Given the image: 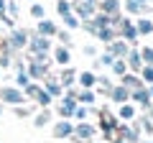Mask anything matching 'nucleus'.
<instances>
[{"instance_id": "nucleus-1", "label": "nucleus", "mask_w": 153, "mask_h": 143, "mask_svg": "<svg viewBox=\"0 0 153 143\" xmlns=\"http://www.w3.org/2000/svg\"><path fill=\"white\" fill-rule=\"evenodd\" d=\"M0 97L5 100V102H23L26 95H23L21 89H16V87H3L0 89Z\"/></svg>"}, {"instance_id": "nucleus-2", "label": "nucleus", "mask_w": 153, "mask_h": 143, "mask_svg": "<svg viewBox=\"0 0 153 143\" xmlns=\"http://www.w3.org/2000/svg\"><path fill=\"white\" fill-rule=\"evenodd\" d=\"M8 44H10V49H23V46L28 44V33L23 31V28H18V31H13L10 33V41H8Z\"/></svg>"}, {"instance_id": "nucleus-3", "label": "nucleus", "mask_w": 153, "mask_h": 143, "mask_svg": "<svg viewBox=\"0 0 153 143\" xmlns=\"http://www.w3.org/2000/svg\"><path fill=\"white\" fill-rule=\"evenodd\" d=\"M49 46H51L49 39H46V36H41V33L31 39V51H33V54H46V51H49Z\"/></svg>"}, {"instance_id": "nucleus-4", "label": "nucleus", "mask_w": 153, "mask_h": 143, "mask_svg": "<svg viewBox=\"0 0 153 143\" xmlns=\"http://www.w3.org/2000/svg\"><path fill=\"white\" fill-rule=\"evenodd\" d=\"M71 8L79 13V18H92V16H94V3H89V0H82V3H71Z\"/></svg>"}, {"instance_id": "nucleus-5", "label": "nucleus", "mask_w": 153, "mask_h": 143, "mask_svg": "<svg viewBox=\"0 0 153 143\" xmlns=\"http://www.w3.org/2000/svg\"><path fill=\"white\" fill-rule=\"evenodd\" d=\"M110 54H112L115 59L128 56V44H125V41H110Z\"/></svg>"}, {"instance_id": "nucleus-6", "label": "nucleus", "mask_w": 153, "mask_h": 143, "mask_svg": "<svg viewBox=\"0 0 153 143\" xmlns=\"http://www.w3.org/2000/svg\"><path fill=\"white\" fill-rule=\"evenodd\" d=\"M125 10L133 13V16H138V13H146L148 5H146V0H125Z\"/></svg>"}, {"instance_id": "nucleus-7", "label": "nucleus", "mask_w": 153, "mask_h": 143, "mask_svg": "<svg viewBox=\"0 0 153 143\" xmlns=\"http://www.w3.org/2000/svg\"><path fill=\"white\" fill-rule=\"evenodd\" d=\"M38 33L46 36V39H49V36H56V26L51 21H46V18H41V21H38Z\"/></svg>"}, {"instance_id": "nucleus-8", "label": "nucleus", "mask_w": 153, "mask_h": 143, "mask_svg": "<svg viewBox=\"0 0 153 143\" xmlns=\"http://www.w3.org/2000/svg\"><path fill=\"white\" fill-rule=\"evenodd\" d=\"M71 133H74V128H71L66 120H61V123H56V125H54V136L56 138H66V136H71Z\"/></svg>"}, {"instance_id": "nucleus-9", "label": "nucleus", "mask_w": 153, "mask_h": 143, "mask_svg": "<svg viewBox=\"0 0 153 143\" xmlns=\"http://www.w3.org/2000/svg\"><path fill=\"white\" fill-rule=\"evenodd\" d=\"M110 97H112L115 102H125V100L130 97V89H128V87H123V84H120V87L110 89Z\"/></svg>"}, {"instance_id": "nucleus-10", "label": "nucleus", "mask_w": 153, "mask_h": 143, "mask_svg": "<svg viewBox=\"0 0 153 143\" xmlns=\"http://www.w3.org/2000/svg\"><path fill=\"white\" fill-rule=\"evenodd\" d=\"M28 74H31L33 79L44 77V74H46V66H44V61H36V59H33V61H31V66H28Z\"/></svg>"}, {"instance_id": "nucleus-11", "label": "nucleus", "mask_w": 153, "mask_h": 143, "mask_svg": "<svg viewBox=\"0 0 153 143\" xmlns=\"http://www.w3.org/2000/svg\"><path fill=\"white\" fill-rule=\"evenodd\" d=\"M128 66H130V69H143V56L138 54V51H128Z\"/></svg>"}, {"instance_id": "nucleus-12", "label": "nucleus", "mask_w": 153, "mask_h": 143, "mask_svg": "<svg viewBox=\"0 0 153 143\" xmlns=\"http://www.w3.org/2000/svg\"><path fill=\"white\" fill-rule=\"evenodd\" d=\"M135 31H138V36H148V33L153 31V21H148V18H140V21L135 23Z\"/></svg>"}, {"instance_id": "nucleus-13", "label": "nucleus", "mask_w": 153, "mask_h": 143, "mask_svg": "<svg viewBox=\"0 0 153 143\" xmlns=\"http://www.w3.org/2000/svg\"><path fill=\"white\" fill-rule=\"evenodd\" d=\"M133 100H135V102H140L143 107H146L148 102H151V95H148V89H133Z\"/></svg>"}, {"instance_id": "nucleus-14", "label": "nucleus", "mask_w": 153, "mask_h": 143, "mask_svg": "<svg viewBox=\"0 0 153 143\" xmlns=\"http://www.w3.org/2000/svg\"><path fill=\"white\" fill-rule=\"evenodd\" d=\"M123 87H128V89H140L143 87V82L138 77H130V74H123Z\"/></svg>"}, {"instance_id": "nucleus-15", "label": "nucleus", "mask_w": 153, "mask_h": 143, "mask_svg": "<svg viewBox=\"0 0 153 143\" xmlns=\"http://www.w3.org/2000/svg\"><path fill=\"white\" fill-rule=\"evenodd\" d=\"M74 136H76V138H89V136H94V128L87 125V123H82V125L74 128Z\"/></svg>"}, {"instance_id": "nucleus-16", "label": "nucleus", "mask_w": 153, "mask_h": 143, "mask_svg": "<svg viewBox=\"0 0 153 143\" xmlns=\"http://www.w3.org/2000/svg\"><path fill=\"white\" fill-rule=\"evenodd\" d=\"M54 59L59 61V64H69V59H71V56H69V49H64V46H59V49L54 51Z\"/></svg>"}, {"instance_id": "nucleus-17", "label": "nucleus", "mask_w": 153, "mask_h": 143, "mask_svg": "<svg viewBox=\"0 0 153 143\" xmlns=\"http://www.w3.org/2000/svg\"><path fill=\"white\" fill-rule=\"evenodd\" d=\"M46 92H49L51 97H61V84L56 82V79H49V82H46Z\"/></svg>"}, {"instance_id": "nucleus-18", "label": "nucleus", "mask_w": 153, "mask_h": 143, "mask_svg": "<svg viewBox=\"0 0 153 143\" xmlns=\"http://www.w3.org/2000/svg\"><path fill=\"white\" fill-rule=\"evenodd\" d=\"M112 74H117V77L128 74V64H125L123 59H115V61H112Z\"/></svg>"}, {"instance_id": "nucleus-19", "label": "nucleus", "mask_w": 153, "mask_h": 143, "mask_svg": "<svg viewBox=\"0 0 153 143\" xmlns=\"http://www.w3.org/2000/svg\"><path fill=\"white\" fill-rule=\"evenodd\" d=\"M117 8H120V0H105V3H102V10L107 13V16L117 13Z\"/></svg>"}, {"instance_id": "nucleus-20", "label": "nucleus", "mask_w": 153, "mask_h": 143, "mask_svg": "<svg viewBox=\"0 0 153 143\" xmlns=\"http://www.w3.org/2000/svg\"><path fill=\"white\" fill-rule=\"evenodd\" d=\"M56 10H59V16H61V18H64V16H69L71 3H69V0H59V3H56Z\"/></svg>"}, {"instance_id": "nucleus-21", "label": "nucleus", "mask_w": 153, "mask_h": 143, "mask_svg": "<svg viewBox=\"0 0 153 143\" xmlns=\"http://www.w3.org/2000/svg\"><path fill=\"white\" fill-rule=\"evenodd\" d=\"M79 82H82V84H84V87H92V84H94V82H97V77H94L92 72H84L82 77H79Z\"/></svg>"}, {"instance_id": "nucleus-22", "label": "nucleus", "mask_w": 153, "mask_h": 143, "mask_svg": "<svg viewBox=\"0 0 153 143\" xmlns=\"http://www.w3.org/2000/svg\"><path fill=\"white\" fill-rule=\"evenodd\" d=\"M44 5H38V3H33V5H31V16L33 18H38V21H41V18H44Z\"/></svg>"}, {"instance_id": "nucleus-23", "label": "nucleus", "mask_w": 153, "mask_h": 143, "mask_svg": "<svg viewBox=\"0 0 153 143\" xmlns=\"http://www.w3.org/2000/svg\"><path fill=\"white\" fill-rule=\"evenodd\" d=\"M64 23H66V28H76V26H79V18L69 13V16H64Z\"/></svg>"}, {"instance_id": "nucleus-24", "label": "nucleus", "mask_w": 153, "mask_h": 143, "mask_svg": "<svg viewBox=\"0 0 153 143\" xmlns=\"http://www.w3.org/2000/svg\"><path fill=\"white\" fill-rule=\"evenodd\" d=\"M133 115H135V110H133L130 105H123V107H120V118H125V120H128V118H133Z\"/></svg>"}, {"instance_id": "nucleus-25", "label": "nucleus", "mask_w": 153, "mask_h": 143, "mask_svg": "<svg viewBox=\"0 0 153 143\" xmlns=\"http://www.w3.org/2000/svg\"><path fill=\"white\" fill-rule=\"evenodd\" d=\"M71 82H74V72L66 69L64 74H61V84H71Z\"/></svg>"}, {"instance_id": "nucleus-26", "label": "nucleus", "mask_w": 153, "mask_h": 143, "mask_svg": "<svg viewBox=\"0 0 153 143\" xmlns=\"http://www.w3.org/2000/svg\"><path fill=\"white\" fill-rule=\"evenodd\" d=\"M143 79L153 84V66H151V64H148V66H143Z\"/></svg>"}, {"instance_id": "nucleus-27", "label": "nucleus", "mask_w": 153, "mask_h": 143, "mask_svg": "<svg viewBox=\"0 0 153 143\" xmlns=\"http://www.w3.org/2000/svg\"><path fill=\"white\" fill-rule=\"evenodd\" d=\"M143 61L153 66V49H143Z\"/></svg>"}, {"instance_id": "nucleus-28", "label": "nucleus", "mask_w": 153, "mask_h": 143, "mask_svg": "<svg viewBox=\"0 0 153 143\" xmlns=\"http://www.w3.org/2000/svg\"><path fill=\"white\" fill-rule=\"evenodd\" d=\"M46 123H49V112H41V115L36 118V125L41 128V125H46Z\"/></svg>"}, {"instance_id": "nucleus-29", "label": "nucleus", "mask_w": 153, "mask_h": 143, "mask_svg": "<svg viewBox=\"0 0 153 143\" xmlns=\"http://www.w3.org/2000/svg\"><path fill=\"white\" fill-rule=\"evenodd\" d=\"M79 100H82V102H92V100H94V95L87 89V92H82V95H79Z\"/></svg>"}, {"instance_id": "nucleus-30", "label": "nucleus", "mask_w": 153, "mask_h": 143, "mask_svg": "<svg viewBox=\"0 0 153 143\" xmlns=\"http://www.w3.org/2000/svg\"><path fill=\"white\" fill-rule=\"evenodd\" d=\"M100 61H102V64H107V66H112L115 56H112V54H105V56H102V59H100Z\"/></svg>"}, {"instance_id": "nucleus-31", "label": "nucleus", "mask_w": 153, "mask_h": 143, "mask_svg": "<svg viewBox=\"0 0 153 143\" xmlns=\"http://www.w3.org/2000/svg\"><path fill=\"white\" fill-rule=\"evenodd\" d=\"M76 118H79V120H84V118H87V107H76Z\"/></svg>"}, {"instance_id": "nucleus-32", "label": "nucleus", "mask_w": 153, "mask_h": 143, "mask_svg": "<svg viewBox=\"0 0 153 143\" xmlns=\"http://www.w3.org/2000/svg\"><path fill=\"white\" fill-rule=\"evenodd\" d=\"M56 33H59V39L64 41V44H69V41H71V36H69V33H66V31H56Z\"/></svg>"}, {"instance_id": "nucleus-33", "label": "nucleus", "mask_w": 153, "mask_h": 143, "mask_svg": "<svg viewBox=\"0 0 153 143\" xmlns=\"http://www.w3.org/2000/svg\"><path fill=\"white\" fill-rule=\"evenodd\" d=\"M18 84H28V74H26V72L18 74Z\"/></svg>"}, {"instance_id": "nucleus-34", "label": "nucleus", "mask_w": 153, "mask_h": 143, "mask_svg": "<svg viewBox=\"0 0 153 143\" xmlns=\"http://www.w3.org/2000/svg\"><path fill=\"white\" fill-rule=\"evenodd\" d=\"M148 95H151V97H153V84H151V89H148Z\"/></svg>"}, {"instance_id": "nucleus-35", "label": "nucleus", "mask_w": 153, "mask_h": 143, "mask_svg": "<svg viewBox=\"0 0 153 143\" xmlns=\"http://www.w3.org/2000/svg\"><path fill=\"white\" fill-rule=\"evenodd\" d=\"M89 3H92V0H89Z\"/></svg>"}, {"instance_id": "nucleus-36", "label": "nucleus", "mask_w": 153, "mask_h": 143, "mask_svg": "<svg viewBox=\"0 0 153 143\" xmlns=\"http://www.w3.org/2000/svg\"><path fill=\"white\" fill-rule=\"evenodd\" d=\"M151 143H153V141H151Z\"/></svg>"}]
</instances>
